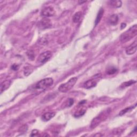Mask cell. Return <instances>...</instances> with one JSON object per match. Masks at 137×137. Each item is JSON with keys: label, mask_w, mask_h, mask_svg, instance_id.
I'll return each mask as SVG.
<instances>
[{"label": "cell", "mask_w": 137, "mask_h": 137, "mask_svg": "<svg viewBox=\"0 0 137 137\" xmlns=\"http://www.w3.org/2000/svg\"><path fill=\"white\" fill-rule=\"evenodd\" d=\"M126 27V24L124 23H122L121 25V28L123 29Z\"/></svg>", "instance_id": "25"}, {"label": "cell", "mask_w": 137, "mask_h": 137, "mask_svg": "<svg viewBox=\"0 0 137 137\" xmlns=\"http://www.w3.org/2000/svg\"><path fill=\"white\" fill-rule=\"evenodd\" d=\"M136 83V81L135 80H130L128 81V82H126L125 83H123L121 85L120 87L121 88H125L126 87H128V86H130L132 85H133L134 84Z\"/></svg>", "instance_id": "19"}, {"label": "cell", "mask_w": 137, "mask_h": 137, "mask_svg": "<svg viewBox=\"0 0 137 137\" xmlns=\"http://www.w3.org/2000/svg\"><path fill=\"white\" fill-rule=\"evenodd\" d=\"M11 82L10 80H5L1 84V93H2L3 91L7 89L10 86Z\"/></svg>", "instance_id": "11"}, {"label": "cell", "mask_w": 137, "mask_h": 137, "mask_svg": "<svg viewBox=\"0 0 137 137\" xmlns=\"http://www.w3.org/2000/svg\"><path fill=\"white\" fill-rule=\"evenodd\" d=\"M39 133V131L37 130H34L32 131L31 136H36Z\"/></svg>", "instance_id": "24"}, {"label": "cell", "mask_w": 137, "mask_h": 137, "mask_svg": "<svg viewBox=\"0 0 137 137\" xmlns=\"http://www.w3.org/2000/svg\"><path fill=\"white\" fill-rule=\"evenodd\" d=\"M103 13H104V10L102 8H101L100 9V10L98 13L97 16H96L95 21V26L96 25H97L100 22V21L102 19V17L103 15Z\"/></svg>", "instance_id": "13"}, {"label": "cell", "mask_w": 137, "mask_h": 137, "mask_svg": "<svg viewBox=\"0 0 137 137\" xmlns=\"http://www.w3.org/2000/svg\"><path fill=\"white\" fill-rule=\"evenodd\" d=\"M84 2H86V1H84V2H80V1H79V3H84Z\"/></svg>", "instance_id": "26"}, {"label": "cell", "mask_w": 137, "mask_h": 137, "mask_svg": "<svg viewBox=\"0 0 137 137\" xmlns=\"http://www.w3.org/2000/svg\"><path fill=\"white\" fill-rule=\"evenodd\" d=\"M54 80L52 78H47L40 80L36 85L35 87L37 89L44 90L52 86Z\"/></svg>", "instance_id": "4"}, {"label": "cell", "mask_w": 137, "mask_h": 137, "mask_svg": "<svg viewBox=\"0 0 137 137\" xmlns=\"http://www.w3.org/2000/svg\"><path fill=\"white\" fill-rule=\"evenodd\" d=\"M110 5L111 6H113L115 8H119L121 6L122 4V2L121 1H110L109 2Z\"/></svg>", "instance_id": "16"}, {"label": "cell", "mask_w": 137, "mask_h": 137, "mask_svg": "<svg viewBox=\"0 0 137 137\" xmlns=\"http://www.w3.org/2000/svg\"><path fill=\"white\" fill-rule=\"evenodd\" d=\"M117 69L116 68L113 67V66H111V67H109L106 69V73L107 74L111 75V74H114L116 73L117 72Z\"/></svg>", "instance_id": "14"}, {"label": "cell", "mask_w": 137, "mask_h": 137, "mask_svg": "<svg viewBox=\"0 0 137 137\" xmlns=\"http://www.w3.org/2000/svg\"><path fill=\"white\" fill-rule=\"evenodd\" d=\"M77 77H73L68 81L67 83L60 85L58 87V90L62 93H65L71 89L77 82Z\"/></svg>", "instance_id": "3"}, {"label": "cell", "mask_w": 137, "mask_h": 137, "mask_svg": "<svg viewBox=\"0 0 137 137\" xmlns=\"http://www.w3.org/2000/svg\"><path fill=\"white\" fill-rule=\"evenodd\" d=\"M11 69L14 71L18 70L19 69V65H18L17 64H13V65L11 66Z\"/></svg>", "instance_id": "23"}, {"label": "cell", "mask_w": 137, "mask_h": 137, "mask_svg": "<svg viewBox=\"0 0 137 137\" xmlns=\"http://www.w3.org/2000/svg\"><path fill=\"white\" fill-rule=\"evenodd\" d=\"M96 84H97V82L94 79H90L85 82L84 86L86 89H90L95 87Z\"/></svg>", "instance_id": "9"}, {"label": "cell", "mask_w": 137, "mask_h": 137, "mask_svg": "<svg viewBox=\"0 0 137 137\" xmlns=\"http://www.w3.org/2000/svg\"><path fill=\"white\" fill-rule=\"evenodd\" d=\"M55 115V112H48L44 114L42 116V119L44 121H47L53 118Z\"/></svg>", "instance_id": "10"}, {"label": "cell", "mask_w": 137, "mask_h": 137, "mask_svg": "<svg viewBox=\"0 0 137 137\" xmlns=\"http://www.w3.org/2000/svg\"><path fill=\"white\" fill-rule=\"evenodd\" d=\"M52 54L51 52L46 51L41 53L38 58V62L40 64H44L52 57Z\"/></svg>", "instance_id": "5"}, {"label": "cell", "mask_w": 137, "mask_h": 137, "mask_svg": "<svg viewBox=\"0 0 137 137\" xmlns=\"http://www.w3.org/2000/svg\"><path fill=\"white\" fill-rule=\"evenodd\" d=\"M110 112V109H107L106 110L101 113L99 115H98L97 117H96L95 118H94L93 120L92 121L90 124V128L91 129H94L96 128L98 125H99L102 121L105 119L106 117L108 116Z\"/></svg>", "instance_id": "2"}, {"label": "cell", "mask_w": 137, "mask_h": 137, "mask_svg": "<svg viewBox=\"0 0 137 137\" xmlns=\"http://www.w3.org/2000/svg\"><path fill=\"white\" fill-rule=\"evenodd\" d=\"M74 103V100L72 98H70L68 101H67V106H72Z\"/></svg>", "instance_id": "22"}, {"label": "cell", "mask_w": 137, "mask_h": 137, "mask_svg": "<svg viewBox=\"0 0 137 137\" xmlns=\"http://www.w3.org/2000/svg\"><path fill=\"white\" fill-rule=\"evenodd\" d=\"M27 54L28 57L30 59L33 60L34 59V58L35 57V56H34V52L33 51H32V50H30V51L28 52L27 53Z\"/></svg>", "instance_id": "21"}, {"label": "cell", "mask_w": 137, "mask_h": 137, "mask_svg": "<svg viewBox=\"0 0 137 137\" xmlns=\"http://www.w3.org/2000/svg\"><path fill=\"white\" fill-rule=\"evenodd\" d=\"M32 71H33V69H32L29 67H26V68H25L24 72L25 75L27 76L29 74H31Z\"/></svg>", "instance_id": "20"}, {"label": "cell", "mask_w": 137, "mask_h": 137, "mask_svg": "<svg viewBox=\"0 0 137 137\" xmlns=\"http://www.w3.org/2000/svg\"><path fill=\"white\" fill-rule=\"evenodd\" d=\"M55 13L54 9L50 7L44 8L41 12V15L44 17H49L53 16Z\"/></svg>", "instance_id": "6"}, {"label": "cell", "mask_w": 137, "mask_h": 137, "mask_svg": "<svg viewBox=\"0 0 137 137\" xmlns=\"http://www.w3.org/2000/svg\"><path fill=\"white\" fill-rule=\"evenodd\" d=\"M136 34L137 26L136 25H134L127 30L126 31L121 34L120 37V41L122 43L128 42L135 37Z\"/></svg>", "instance_id": "1"}, {"label": "cell", "mask_w": 137, "mask_h": 137, "mask_svg": "<svg viewBox=\"0 0 137 137\" xmlns=\"http://www.w3.org/2000/svg\"><path fill=\"white\" fill-rule=\"evenodd\" d=\"M136 104H135L134 106H130V107H128V108H125V109L122 110H121V111H120V112L119 113V116H122V115L125 114L126 113H127L128 112H129L130 111H131V110H132L133 109L135 108V106H136Z\"/></svg>", "instance_id": "17"}, {"label": "cell", "mask_w": 137, "mask_h": 137, "mask_svg": "<svg viewBox=\"0 0 137 137\" xmlns=\"http://www.w3.org/2000/svg\"><path fill=\"white\" fill-rule=\"evenodd\" d=\"M136 48H137V42L135 40L134 42H133L131 44H130L129 46L126 48L125 50L126 54L128 55H131L134 54L136 51Z\"/></svg>", "instance_id": "8"}, {"label": "cell", "mask_w": 137, "mask_h": 137, "mask_svg": "<svg viewBox=\"0 0 137 137\" xmlns=\"http://www.w3.org/2000/svg\"><path fill=\"white\" fill-rule=\"evenodd\" d=\"M118 17L117 14H113L109 18V22L111 25H115L118 23Z\"/></svg>", "instance_id": "12"}, {"label": "cell", "mask_w": 137, "mask_h": 137, "mask_svg": "<svg viewBox=\"0 0 137 137\" xmlns=\"http://www.w3.org/2000/svg\"><path fill=\"white\" fill-rule=\"evenodd\" d=\"M82 16V12L79 11V12H76L74 14V16L73 17V19H72L73 22L74 23H78L80 21V20L81 19Z\"/></svg>", "instance_id": "15"}, {"label": "cell", "mask_w": 137, "mask_h": 137, "mask_svg": "<svg viewBox=\"0 0 137 137\" xmlns=\"http://www.w3.org/2000/svg\"><path fill=\"white\" fill-rule=\"evenodd\" d=\"M38 26L40 28H41L42 29L49 28L52 26L51 21L47 18H44L40 21Z\"/></svg>", "instance_id": "7"}, {"label": "cell", "mask_w": 137, "mask_h": 137, "mask_svg": "<svg viewBox=\"0 0 137 137\" xmlns=\"http://www.w3.org/2000/svg\"><path fill=\"white\" fill-rule=\"evenodd\" d=\"M86 112V109L84 108L80 109L78 111H77L74 114V116L75 117H79L82 116L85 114Z\"/></svg>", "instance_id": "18"}]
</instances>
